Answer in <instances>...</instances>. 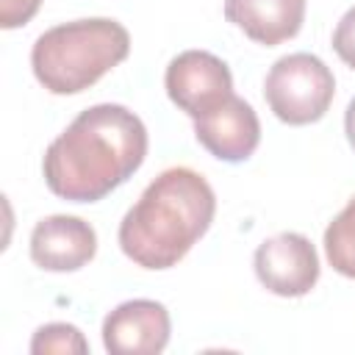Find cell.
I'll return each mask as SVG.
<instances>
[{
    "instance_id": "52a82bcc",
    "label": "cell",
    "mask_w": 355,
    "mask_h": 355,
    "mask_svg": "<svg viewBox=\"0 0 355 355\" xmlns=\"http://www.w3.org/2000/svg\"><path fill=\"white\" fill-rule=\"evenodd\" d=\"M169 311L155 300H128L103 319V347L111 355H155L169 341Z\"/></svg>"
},
{
    "instance_id": "ba28073f",
    "label": "cell",
    "mask_w": 355,
    "mask_h": 355,
    "mask_svg": "<svg viewBox=\"0 0 355 355\" xmlns=\"http://www.w3.org/2000/svg\"><path fill=\"white\" fill-rule=\"evenodd\" d=\"M197 141L219 161L239 164L247 161L261 141V122L252 105L236 94L194 119Z\"/></svg>"
},
{
    "instance_id": "277c9868",
    "label": "cell",
    "mask_w": 355,
    "mask_h": 355,
    "mask_svg": "<svg viewBox=\"0 0 355 355\" xmlns=\"http://www.w3.org/2000/svg\"><path fill=\"white\" fill-rule=\"evenodd\" d=\"M336 94L330 67L311 53H291L272 64L263 80V97L272 114L286 125L319 122Z\"/></svg>"
},
{
    "instance_id": "4fadbf2b",
    "label": "cell",
    "mask_w": 355,
    "mask_h": 355,
    "mask_svg": "<svg viewBox=\"0 0 355 355\" xmlns=\"http://www.w3.org/2000/svg\"><path fill=\"white\" fill-rule=\"evenodd\" d=\"M333 50L338 53V58L355 69V6L338 19L336 31H333Z\"/></svg>"
},
{
    "instance_id": "7a4b0ae2",
    "label": "cell",
    "mask_w": 355,
    "mask_h": 355,
    "mask_svg": "<svg viewBox=\"0 0 355 355\" xmlns=\"http://www.w3.org/2000/svg\"><path fill=\"white\" fill-rule=\"evenodd\" d=\"M216 214L208 180L189 169L161 172L119 222V247L141 269H169L205 236Z\"/></svg>"
},
{
    "instance_id": "8992f818",
    "label": "cell",
    "mask_w": 355,
    "mask_h": 355,
    "mask_svg": "<svg viewBox=\"0 0 355 355\" xmlns=\"http://www.w3.org/2000/svg\"><path fill=\"white\" fill-rule=\"evenodd\" d=\"M255 275L277 297H305L319 280V255L302 233H277L258 244Z\"/></svg>"
},
{
    "instance_id": "30bf717a",
    "label": "cell",
    "mask_w": 355,
    "mask_h": 355,
    "mask_svg": "<svg viewBox=\"0 0 355 355\" xmlns=\"http://www.w3.org/2000/svg\"><path fill=\"white\" fill-rule=\"evenodd\" d=\"M225 17L252 42L275 47L300 33L305 0H225Z\"/></svg>"
},
{
    "instance_id": "3957f363",
    "label": "cell",
    "mask_w": 355,
    "mask_h": 355,
    "mask_svg": "<svg viewBox=\"0 0 355 355\" xmlns=\"http://www.w3.org/2000/svg\"><path fill=\"white\" fill-rule=\"evenodd\" d=\"M130 53V33L116 19H75L44 31L31 50L36 80L53 94H78L94 86Z\"/></svg>"
},
{
    "instance_id": "5bb4252c",
    "label": "cell",
    "mask_w": 355,
    "mask_h": 355,
    "mask_svg": "<svg viewBox=\"0 0 355 355\" xmlns=\"http://www.w3.org/2000/svg\"><path fill=\"white\" fill-rule=\"evenodd\" d=\"M39 6H42V0H0V25L6 31L19 28L33 19Z\"/></svg>"
},
{
    "instance_id": "9a60e30c",
    "label": "cell",
    "mask_w": 355,
    "mask_h": 355,
    "mask_svg": "<svg viewBox=\"0 0 355 355\" xmlns=\"http://www.w3.org/2000/svg\"><path fill=\"white\" fill-rule=\"evenodd\" d=\"M344 130H347V139H349V144H352V150H355V97H352L349 105H347V114H344Z\"/></svg>"
},
{
    "instance_id": "5b68a950",
    "label": "cell",
    "mask_w": 355,
    "mask_h": 355,
    "mask_svg": "<svg viewBox=\"0 0 355 355\" xmlns=\"http://www.w3.org/2000/svg\"><path fill=\"white\" fill-rule=\"evenodd\" d=\"M164 86L169 100L191 119H197L233 94V75L227 64L214 53L186 50L169 61Z\"/></svg>"
},
{
    "instance_id": "6da1fadb",
    "label": "cell",
    "mask_w": 355,
    "mask_h": 355,
    "mask_svg": "<svg viewBox=\"0 0 355 355\" xmlns=\"http://www.w3.org/2000/svg\"><path fill=\"white\" fill-rule=\"evenodd\" d=\"M147 155V128L125 105L100 103L80 111L47 147V189L69 202H97L122 186Z\"/></svg>"
},
{
    "instance_id": "7c38bea8",
    "label": "cell",
    "mask_w": 355,
    "mask_h": 355,
    "mask_svg": "<svg viewBox=\"0 0 355 355\" xmlns=\"http://www.w3.org/2000/svg\"><path fill=\"white\" fill-rule=\"evenodd\" d=\"M31 352L42 355V352H75V355H86L89 352V341L83 338V333L75 327V324H67V322H50V324H42L33 338H31Z\"/></svg>"
},
{
    "instance_id": "9c48e42d",
    "label": "cell",
    "mask_w": 355,
    "mask_h": 355,
    "mask_svg": "<svg viewBox=\"0 0 355 355\" xmlns=\"http://www.w3.org/2000/svg\"><path fill=\"white\" fill-rule=\"evenodd\" d=\"M97 252V233L80 216L53 214L31 230V258L47 272H75Z\"/></svg>"
},
{
    "instance_id": "8fae6325",
    "label": "cell",
    "mask_w": 355,
    "mask_h": 355,
    "mask_svg": "<svg viewBox=\"0 0 355 355\" xmlns=\"http://www.w3.org/2000/svg\"><path fill=\"white\" fill-rule=\"evenodd\" d=\"M324 255L330 266L355 280V197L341 208V214L324 230Z\"/></svg>"
}]
</instances>
